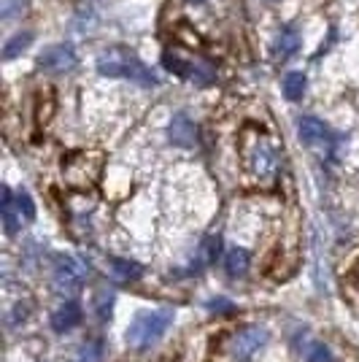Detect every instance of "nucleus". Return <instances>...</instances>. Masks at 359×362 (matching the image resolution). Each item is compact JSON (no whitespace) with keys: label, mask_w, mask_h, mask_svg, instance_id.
<instances>
[{"label":"nucleus","mask_w":359,"mask_h":362,"mask_svg":"<svg viewBox=\"0 0 359 362\" xmlns=\"http://www.w3.org/2000/svg\"><path fill=\"white\" fill-rule=\"evenodd\" d=\"M98 74L100 76H111V78H130L141 87H157V76L151 71L146 62H141L133 54V49H124V46H111L105 49L103 54L98 57Z\"/></svg>","instance_id":"obj_1"},{"label":"nucleus","mask_w":359,"mask_h":362,"mask_svg":"<svg viewBox=\"0 0 359 362\" xmlns=\"http://www.w3.org/2000/svg\"><path fill=\"white\" fill-rule=\"evenodd\" d=\"M173 325V311L170 308H154V311H143L130 322L127 327V346L133 349H149L154 346L165 332Z\"/></svg>","instance_id":"obj_2"},{"label":"nucleus","mask_w":359,"mask_h":362,"mask_svg":"<svg viewBox=\"0 0 359 362\" xmlns=\"http://www.w3.org/2000/svg\"><path fill=\"white\" fill-rule=\"evenodd\" d=\"M87 279V268L76 259V257L60 255L54 259V271H52V281H54V289L62 292V295H71L76 289H81Z\"/></svg>","instance_id":"obj_3"},{"label":"nucleus","mask_w":359,"mask_h":362,"mask_svg":"<svg viewBox=\"0 0 359 362\" xmlns=\"http://www.w3.org/2000/svg\"><path fill=\"white\" fill-rule=\"evenodd\" d=\"M38 68L44 74H68L76 68V49L71 44H54L44 49L38 57Z\"/></svg>","instance_id":"obj_4"},{"label":"nucleus","mask_w":359,"mask_h":362,"mask_svg":"<svg viewBox=\"0 0 359 362\" xmlns=\"http://www.w3.org/2000/svg\"><path fill=\"white\" fill-rule=\"evenodd\" d=\"M100 173V157H87V154H78L73 157L68 165H65V176L73 187H90L92 181L98 179Z\"/></svg>","instance_id":"obj_5"},{"label":"nucleus","mask_w":359,"mask_h":362,"mask_svg":"<svg viewBox=\"0 0 359 362\" xmlns=\"http://www.w3.org/2000/svg\"><path fill=\"white\" fill-rule=\"evenodd\" d=\"M268 344V330H262V327H243V330L233 338V351L238 354L240 360H249L254 351Z\"/></svg>","instance_id":"obj_6"},{"label":"nucleus","mask_w":359,"mask_h":362,"mask_svg":"<svg viewBox=\"0 0 359 362\" xmlns=\"http://www.w3.org/2000/svg\"><path fill=\"white\" fill-rule=\"evenodd\" d=\"M167 138H170V144H176V146H187V149H192L197 144V124L187 114H176L170 124H167Z\"/></svg>","instance_id":"obj_7"},{"label":"nucleus","mask_w":359,"mask_h":362,"mask_svg":"<svg viewBox=\"0 0 359 362\" xmlns=\"http://www.w3.org/2000/svg\"><path fill=\"white\" fill-rule=\"evenodd\" d=\"M298 136L305 146H319V144H327L329 130H327V124L322 119H316V117H300Z\"/></svg>","instance_id":"obj_8"},{"label":"nucleus","mask_w":359,"mask_h":362,"mask_svg":"<svg viewBox=\"0 0 359 362\" xmlns=\"http://www.w3.org/2000/svg\"><path fill=\"white\" fill-rule=\"evenodd\" d=\"M0 214H3V227H6V233L8 235H16L19 230H22V211H19V206H16V195L8 189V187H3V203H0Z\"/></svg>","instance_id":"obj_9"},{"label":"nucleus","mask_w":359,"mask_h":362,"mask_svg":"<svg viewBox=\"0 0 359 362\" xmlns=\"http://www.w3.org/2000/svg\"><path fill=\"white\" fill-rule=\"evenodd\" d=\"M78 322H81V308H78V303H73V300L62 303L60 308L52 314V327L57 332L73 330Z\"/></svg>","instance_id":"obj_10"},{"label":"nucleus","mask_w":359,"mask_h":362,"mask_svg":"<svg viewBox=\"0 0 359 362\" xmlns=\"http://www.w3.org/2000/svg\"><path fill=\"white\" fill-rule=\"evenodd\" d=\"M108 265H111V276L122 281V284H127V281H135V279H141V273L143 268L138 265V262H130V259H119V257H111L108 259Z\"/></svg>","instance_id":"obj_11"},{"label":"nucleus","mask_w":359,"mask_h":362,"mask_svg":"<svg viewBox=\"0 0 359 362\" xmlns=\"http://www.w3.org/2000/svg\"><path fill=\"white\" fill-rule=\"evenodd\" d=\"M219 257V238H206V241L200 243V249H197V257L192 259V265H189V271H203V268H208L211 262Z\"/></svg>","instance_id":"obj_12"},{"label":"nucleus","mask_w":359,"mask_h":362,"mask_svg":"<svg viewBox=\"0 0 359 362\" xmlns=\"http://www.w3.org/2000/svg\"><path fill=\"white\" fill-rule=\"evenodd\" d=\"M298 49H300L298 30H292V28H284V30L278 33V38H276V57H278V60H286V57H292Z\"/></svg>","instance_id":"obj_13"},{"label":"nucleus","mask_w":359,"mask_h":362,"mask_svg":"<svg viewBox=\"0 0 359 362\" xmlns=\"http://www.w3.org/2000/svg\"><path fill=\"white\" fill-rule=\"evenodd\" d=\"M281 87H284L286 100H300V98L305 95L308 78H305L302 71H289V74L284 76V81H281Z\"/></svg>","instance_id":"obj_14"},{"label":"nucleus","mask_w":359,"mask_h":362,"mask_svg":"<svg viewBox=\"0 0 359 362\" xmlns=\"http://www.w3.org/2000/svg\"><path fill=\"white\" fill-rule=\"evenodd\" d=\"M249 262H252L249 252L235 246V249H230L225 255V271L230 273V276H243V273L249 271Z\"/></svg>","instance_id":"obj_15"},{"label":"nucleus","mask_w":359,"mask_h":362,"mask_svg":"<svg viewBox=\"0 0 359 362\" xmlns=\"http://www.w3.org/2000/svg\"><path fill=\"white\" fill-rule=\"evenodd\" d=\"M33 38H35V35H33L30 30L16 33L14 38H8V41H6V46H3V57H6V60H14L16 54H22V52L33 44Z\"/></svg>","instance_id":"obj_16"},{"label":"nucleus","mask_w":359,"mask_h":362,"mask_svg":"<svg viewBox=\"0 0 359 362\" xmlns=\"http://www.w3.org/2000/svg\"><path fill=\"white\" fill-rule=\"evenodd\" d=\"M73 362H103V341H87L76 351Z\"/></svg>","instance_id":"obj_17"},{"label":"nucleus","mask_w":359,"mask_h":362,"mask_svg":"<svg viewBox=\"0 0 359 362\" xmlns=\"http://www.w3.org/2000/svg\"><path fill=\"white\" fill-rule=\"evenodd\" d=\"M0 6H3V22H8V19H14V16L25 14V6H28V0H0Z\"/></svg>","instance_id":"obj_18"},{"label":"nucleus","mask_w":359,"mask_h":362,"mask_svg":"<svg viewBox=\"0 0 359 362\" xmlns=\"http://www.w3.org/2000/svg\"><path fill=\"white\" fill-rule=\"evenodd\" d=\"M305 362H335V357L324 344H311L305 351Z\"/></svg>","instance_id":"obj_19"},{"label":"nucleus","mask_w":359,"mask_h":362,"mask_svg":"<svg viewBox=\"0 0 359 362\" xmlns=\"http://www.w3.org/2000/svg\"><path fill=\"white\" fill-rule=\"evenodd\" d=\"M16 206H19V211H22V216L25 219H33L35 216V206H33V197L25 192V189H19L16 192Z\"/></svg>","instance_id":"obj_20"},{"label":"nucleus","mask_w":359,"mask_h":362,"mask_svg":"<svg viewBox=\"0 0 359 362\" xmlns=\"http://www.w3.org/2000/svg\"><path fill=\"white\" fill-rule=\"evenodd\" d=\"M208 308L211 311H216V314H230V311H233V303L225 300V298H216V300L208 303Z\"/></svg>","instance_id":"obj_21"},{"label":"nucleus","mask_w":359,"mask_h":362,"mask_svg":"<svg viewBox=\"0 0 359 362\" xmlns=\"http://www.w3.org/2000/svg\"><path fill=\"white\" fill-rule=\"evenodd\" d=\"M189 3H206V0H189Z\"/></svg>","instance_id":"obj_22"},{"label":"nucleus","mask_w":359,"mask_h":362,"mask_svg":"<svg viewBox=\"0 0 359 362\" xmlns=\"http://www.w3.org/2000/svg\"><path fill=\"white\" fill-rule=\"evenodd\" d=\"M357 276H359V271H357Z\"/></svg>","instance_id":"obj_23"}]
</instances>
